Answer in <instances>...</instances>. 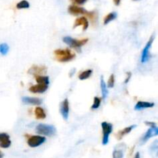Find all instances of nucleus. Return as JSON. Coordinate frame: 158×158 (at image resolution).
<instances>
[{
	"label": "nucleus",
	"mask_w": 158,
	"mask_h": 158,
	"mask_svg": "<svg viewBox=\"0 0 158 158\" xmlns=\"http://www.w3.org/2000/svg\"><path fill=\"white\" fill-rule=\"evenodd\" d=\"M49 85H42V84H38L36 85H32L29 88V91L35 94H42L44 93L46 90L48 89Z\"/></svg>",
	"instance_id": "nucleus-13"
},
{
	"label": "nucleus",
	"mask_w": 158,
	"mask_h": 158,
	"mask_svg": "<svg viewBox=\"0 0 158 158\" xmlns=\"http://www.w3.org/2000/svg\"><path fill=\"white\" fill-rule=\"evenodd\" d=\"M126 146L124 143L117 146L113 151V158H123Z\"/></svg>",
	"instance_id": "nucleus-12"
},
{
	"label": "nucleus",
	"mask_w": 158,
	"mask_h": 158,
	"mask_svg": "<svg viewBox=\"0 0 158 158\" xmlns=\"http://www.w3.org/2000/svg\"><path fill=\"white\" fill-rule=\"evenodd\" d=\"M35 131L38 134L44 135V136H51L56 133V127L52 125H47V124L40 123L38 124L35 127Z\"/></svg>",
	"instance_id": "nucleus-2"
},
{
	"label": "nucleus",
	"mask_w": 158,
	"mask_h": 158,
	"mask_svg": "<svg viewBox=\"0 0 158 158\" xmlns=\"http://www.w3.org/2000/svg\"><path fill=\"white\" fill-rule=\"evenodd\" d=\"M100 104H101V99L96 96L94 99V103H93L91 108H92L93 110L97 109V108L100 106Z\"/></svg>",
	"instance_id": "nucleus-26"
},
{
	"label": "nucleus",
	"mask_w": 158,
	"mask_h": 158,
	"mask_svg": "<svg viewBox=\"0 0 158 158\" xmlns=\"http://www.w3.org/2000/svg\"><path fill=\"white\" fill-rule=\"evenodd\" d=\"M83 26V30L85 31L88 29L89 27V21L86 19V17L82 16L80 17V18H77V20H75V23H74L73 28L77 27V26Z\"/></svg>",
	"instance_id": "nucleus-14"
},
{
	"label": "nucleus",
	"mask_w": 158,
	"mask_h": 158,
	"mask_svg": "<svg viewBox=\"0 0 158 158\" xmlns=\"http://www.w3.org/2000/svg\"><path fill=\"white\" fill-rule=\"evenodd\" d=\"M154 106V102H143V101H140L136 104L134 109L139 111V110L144 109V108H152Z\"/></svg>",
	"instance_id": "nucleus-17"
},
{
	"label": "nucleus",
	"mask_w": 158,
	"mask_h": 158,
	"mask_svg": "<svg viewBox=\"0 0 158 158\" xmlns=\"http://www.w3.org/2000/svg\"><path fill=\"white\" fill-rule=\"evenodd\" d=\"M56 58L60 62H68L73 60L76 54L69 49H58L54 51Z\"/></svg>",
	"instance_id": "nucleus-1"
},
{
	"label": "nucleus",
	"mask_w": 158,
	"mask_h": 158,
	"mask_svg": "<svg viewBox=\"0 0 158 158\" xmlns=\"http://www.w3.org/2000/svg\"><path fill=\"white\" fill-rule=\"evenodd\" d=\"M9 51V46L6 43H2L0 44V54L2 55H6Z\"/></svg>",
	"instance_id": "nucleus-24"
},
{
	"label": "nucleus",
	"mask_w": 158,
	"mask_h": 158,
	"mask_svg": "<svg viewBox=\"0 0 158 158\" xmlns=\"http://www.w3.org/2000/svg\"><path fill=\"white\" fill-rule=\"evenodd\" d=\"M22 101H23V103L29 104V105H38L42 103V100L39 99V98L27 97V96H24V97L22 98Z\"/></svg>",
	"instance_id": "nucleus-16"
},
{
	"label": "nucleus",
	"mask_w": 158,
	"mask_h": 158,
	"mask_svg": "<svg viewBox=\"0 0 158 158\" xmlns=\"http://www.w3.org/2000/svg\"><path fill=\"white\" fill-rule=\"evenodd\" d=\"M12 144L10 136L6 133H0V147L7 149Z\"/></svg>",
	"instance_id": "nucleus-11"
},
{
	"label": "nucleus",
	"mask_w": 158,
	"mask_h": 158,
	"mask_svg": "<svg viewBox=\"0 0 158 158\" xmlns=\"http://www.w3.org/2000/svg\"><path fill=\"white\" fill-rule=\"evenodd\" d=\"M3 156H4V154H3L2 152L0 150V158H3Z\"/></svg>",
	"instance_id": "nucleus-32"
},
{
	"label": "nucleus",
	"mask_w": 158,
	"mask_h": 158,
	"mask_svg": "<svg viewBox=\"0 0 158 158\" xmlns=\"http://www.w3.org/2000/svg\"><path fill=\"white\" fill-rule=\"evenodd\" d=\"M88 18L90 20V21L93 23H95L97 22V13L95 11H92V12H88L86 14Z\"/></svg>",
	"instance_id": "nucleus-25"
},
{
	"label": "nucleus",
	"mask_w": 158,
	"mask_h": 158,
	"mask_svg": "<svg viewBox=\"0 0 158 158\" xmlns=\"http://www.w3.org/2000/svg\"><path fill=\"white\" fill-rule=\"evenodd\" d=\"M154 38H155V36L154 34H153L151 37H150L149 40L147 43V44L145 45L144 48H143V51H142L141 54V58H140V60H141V63L144 64L147 63V62L149 60V59L151 58V55H150V50H151V46L153 44V42H154Z\"/></svg>",
	"instance_id": "nucleus-5"
},
{
	"label": "nucleus",
	"mask_w": 158,
	"mask_h": 158,
	"mask_svg": "<svg viewBox=\"0 0 158 158\" xmlns=\"http://www.w3.org/2000/svg\"><path fill=\"white\" fill-rule=\"evenodd\" d=\"M117 16V13L115 12H110V13L107 14V15L105 16L104 20H103V24L104 25L109 24L110 22L114 21V20H116Z\"/></svg>",
	"instance_id": "nucleus-20"
},
{
	"label": "nucleus",
	"mask_w": 158,
	"mask_h": 158,
	"mask_svg": "<svg viewBox=\"0 0 158 158\" xmlns=\"http://www.w3.org/2000/svg\"><path fill=\"white\" fill-rule=\"evenodd\" d=\"M158 135V128L157 126V125H154V126H151L150 127L149 129L143 135V136L140 139V143L143 144L148 140V139H151V137L153 136H157Z\"/></svg>",
	"instance_id": "nucleus-7"
},
{
	"label": "nucleus",
	"mask_w": 158,
	"mask_h": 158,
	"mask_svg": "<svg viewBox=\"0 0 158 158\" xmlns=\"http://www.w3.org/2000/svg\"><path fill=\"white\" fill-rule=\"evenodd\" d=\"M101 127L102 130H103L102 143H103V145H106L109 143L110 135L113 132V125L110 122H101Z\"/></svg>",
	"instance_id": "nucleus-4"
},
{
	"label": "nucleus",
	"mask_w": 158,
	"mask_h": 158,
	"mask_svg": "<svg viewBox=\"0 0 158 158\" xmlns=\"http://www.w3.org/2000/svg\"><path fill=\"white\" fill-rule=\"evenodd\" d=\"M68 12L69 14L73 15H86L88 11H86L84 8L80 7L75 5H71L68 8Z\"/></svg>",
	"instance_id": "nucleus-9"
},
{
	"label": "nucleus",
	"mask_w": 158,
	"mask_h": 158,
	"mask_svg": "<svg viewBox=\"0 0 158 158\" xmlns=\"http://www.w3.org/2000/svg\"><path fill=\"white\" fill-rule=\"evenodd\" d=\"M34 112H35V118H36L37 119H46V112H45V110L43 109V108H41V107H36V108H35V111H34Z\"/></svg>",
	"instance_id": "nucleus-19"
},
{
	"label": "nucleus",
	"mask_w": 158,
	"mask_h": 158,
	"mask_svg": "<svg viewBox=\"0 0 158 158\" xmlns=\"http://www.w3.org/2000/svg\"><path fill=\"white\" fill-rule=\"evenodd\" d=\"M134 158H140V153H138V152H137V153L135 154V156H134Z\"/></svg>",
	"instance_id": "nucleus-31"
},
{
	"label": "nucleus",
	"mask_w": 158,
	"mask_h": 158,
	"mask_svg": "<svg viewBox=\"0 0 158 158\" xmlns=\"http://www.w3.org/2000/svg\"><path fill=\"white\" fill-rule=\"evenodd\" d=\"M133 1H139V0H133Z\"/></svg>",
	"instance_id": "nucleus-33"
},
{
	"label": "nucleus",
	"mask_w": 158,
	"mask_h": 158,
	"mask_svg": "<svg viewBox=\"0 0 158 158\" xmlns=\"http://www.w3.org/2000/svg\"><path fill=\"white\" fill-rule=\"evenodd\" d=\"M93 73V70L92 69H88L84 71H82L80 74H79V79L81 81L86 80V79L89 78V77L91 76Z\"/></svg>",
	"instance_id": "nucleus-22"
},
{
	"label": "nucleus",
	"mask_w": 158,
	"mask_h": 158,
	"mask_svg": "<svg viewBox=\"0 0 158 158\" xmlns=\"http://www.w3.org/2000/svg\"><path fill=\"white\" fill-rule=\"evenodd\" d=\"M47 71V68L46 66H38V65H33L31 67L28 71V73L32 75L38 76L41 75L42 74H45Z\"/></svg>",
	"instance_id": "nucleus-10"
},
{
	"label": "nucleus",
	"mask_w": 158,
	"mask_h": 158,
	"mask_svg": "<svg viewBox=\"0 0 158 158\" xmlns=\"http://www.w3.org/2000/svg\"><path fill=\"white\" fill-rule=\"evenodd\" d=\"M114 84H115V75H114V74H112L110 76L109 79H108L106 86H107V88H112L114 87Z\"/></svg>",
	"instance_id": "nucleus-27"
},
{
	"label": "nucleus",
	"mask_w": 158,
	"mask_h": 158,
	"mask_svg": "<svg viewBox=\"0 0 158 158\" xmlns=\"http://www.w3.org/2000/svg\"><path fill=\"white\" fill-rule=\"evenodd\" d=\"M131 76H132V74H131V72L127 73V77H126V79H125V81H124L125 84H127V83H128V82H129V81H130V79H131Z\"/></svg>",
	"instance_id": "nucleus-29"
},
{
	"label": "nucleus",
	"mask_w": 158,
	"mask_h": 158,
	"mask_svg": "<svg viewBox=\"0 0 158 158\" xmlns=\"http://www.w3.org/2000/svg\"><path fill=\"white\" fill-rule=\"evenodd\" d=\"M60 113H61L63 119L67 120L69 113V102L67 99H65L60 104Z\"/></svg>",
	"instance_id": "nucleus-8"
},
{
	"label": "nucleus",
	"mask_w": 158,
	"mask_h": 158,
	"mask_svg": "<svg viewBox=\"0 0 158 158\" xmlns=\"http://www.w3.org/2000/svg\"><path fill=\"white\" fill-rule=\"evenodd\" d=\"M35 81L38 84H42V85H49V78L48 76H35Z\"/></svg>",
	"instance_id": "nucleus-21"
},
{
	"label": "nucleus",
	"mask_w": 158,
	"mask_h": 158,
	"mask_svg": "<svg viewBox=\"0 0 158 158\" xmlns=\"http://www.w3.org/2000/svg\"><path fill=\"white\" fill-rule=\"evenodd\" d=\"M100 89H101L102 97H103V100H105L108 95V89H107V86H106V82H105L104 80H103V76L100 77Z\"/></svg>",
	"instance_id": "nucleus-18"
},
{
	"label": "nucleus",
	"mask_w": 158,
	"mask_h": 158,
	"mask_svg": "<svg viewBox=\"0 0 158 158\" xmlns=\"http://www.w3.org/2000/svg\"><path fill=\"white\" fill-rule=\"evenodd\" d=\"M113 1H114V3L116 6H120V2H121V0H113Z\"/></svg>",
	"instance_id": "nucleus-30"
},
{
	"label": "nucleus",
	"mask_w": 158,
	"mask_h": 158,
	"mask_svg": "<svg viewBox=\"0 0 158 158\" xmlns=\"http://www.w3.org/2000/svg\"><path fill=\"white\" fill-rule=\"evenodd\" d=\"M45 142H46V137L43 136H31L27 140L28 145L32 148L40 147Z\"/></svg>",
	"instance_id": "nucleus-6"
},
{
	"label": "nucleus",
	"mask_w": 158,
	"mask_h": 158,
	"mask_svg": "<svg viewBox=\"0 0 158 158\" xmlns=\"http://www.w3.org/2000/svg\"><path fill=\"white\" fill-rule=\"evenodd\" d=\"M88 40H88L87 38L82 39V40H77V39L72 38V37H69V36L64 37L63 38V41L66 44H67L68 46H70V47L76 48V49H79V48L82 47L83 45H85L87 43Z\"/></svg>",
	"instance_id": "nucleus-3"
},
{
	"label": "nucleus",
	"mask_w": 158,
	"mask_h": 158,
	"mask_svg": "<svg viewBox=\"0 0 158 158\" xmlns=\"http://www.w3.org/2000/svg\"><path fill=\"white\" fill-rule=\"evenodd\" d=\"M30 5L29 2L26 0H22V1L19 2L16 4V8L18 9H28L29 8Z\"/></svg>",
	"instance_id": "nucleus-23"
},
{
	"label": "nucleus",
	"mask_w": 158,
	"mask_h": 158,
	"mask_svg": "<svg viewBox=\"0 0 158 158\" xmlns=\"http://www.w3.org/2000/svg\"><path fill=\"white\" fill-rule=\"evenodd\" d=\"M136 127H137V125H130V126L126 127V128H124L123 129L118 131L117 134H116L117 139H118V140H120L121 139H123V137L125 135H127L128 133H131V132L132 131L134 128H136Z\"/></svg>",
	"instance_id": "nucleus-15"
},
{
	"label": "nucleus",
	"mask_w": 158,
	"mask_h": 158,
	"mask_svg": "<svg viewBox=\"0 0 158 158\" xmlns=\"http://www.w3.org/2000/svg\"><path fill=\"white\" fill-rule=\"evenodd\" d=\"M70 1L76 5H83L85 4L88 0H70Z\"/></svg>",
	"instance_id": "nucleus-28"
}]
</instances>
